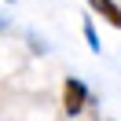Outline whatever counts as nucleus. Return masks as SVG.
<instances>
[{"label": "nucleus", "instance_id": "2", "mask_svg": "<svg viewBox=\"0 0 121 121\" xmlns=\"http://www.w3.org/2000/svg\"><path fill=\"white\" fill-rule=\"evenodd\" d=\"M88 4H92V11H95V15H103L106 22L114 26V30H121V8L114 4V0H88Z\"/></svg>", "mask_w": 121, "mask_h": 121}, {"label": "nucleus", "instance_id": "1", "mask_svg": "<svg viewBox=\"0 0 121 121\" xmlns=\"http://www.w3.org/2000/svg\"><path fill=\"white\" fill-rule=\"evenodd\" d=\"M84 106H88V84L81 77H66V84H62V110L66 114H81Z\"/></svg>", "mask_w": 121, "mask_h": 121}, {"label": "nucleus", "instance_id": "3", "mask_svg": "<svg viewBox=\"0 0 121 121\" xmlns=\"http://www.w3.org/2000/svg\"><path fill=\"white\" fill-rule=\"evenodd\" d=\"M84 40H88V48H92V52H103V44H99V33H95V26H92V22H84Z\"/></svg>", "mask_w": 121, "mask_h": 121}]
</instances>
